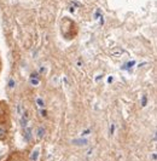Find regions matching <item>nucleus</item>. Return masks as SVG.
<instances>
[{
    "label": "nucleus",
    "instance_id": "423d86ee",
    "mask_svg": "<svg viewBox=\"0 0 157 161\" xmlns=\"http://www.w3.org/2000/svg\"><path fill=\"white\" fill-rule=\"evenodd\" d=\"M38 158H39V150H34V153L31 155V160L38 161Z\"/></svg>",
    "mask_w": 157,
    "mask_h": 161
},
{
    "label": "nucleus",
    "instance_id": "f8f14e48",
    "mask_svg": "<svg viewBox=\"0 0 157 161\" xmlns=\"http://www.w3.org/2000/svg\"><path fill=\"white\" fill-rule=\"evenodd\" d=\"M89 133H91V130H85V131L82 132V137H84V136H87V135H89Z\"/></svg>",
    "mask_w": 157,
    "mask_h": 161
},
{
    "label": "nucleus",
    "instance_id": "9b49d317",
    "mask_svg": "<svg viewBox=\"0 0 157 161\" xmlns=\"http://www.w3.org/2000/svg\"><path fill=\"white\" fill-rule=\"evenodd\" d=\"M114 132H115V125L112 124V125L110 126V133H111V135H114Z\"/></svg>",
    "mask_w": 157,
    "mask_h": 161
},
{
    "label": "nucleus",
    "instance_id": "ddd939ff",
    "mask_svg": "<svg viewBox=\"0 0 157 161\" xmlns=\"http://www.w3.org/2000/svg\"><path fill=\"white\" fill-rule=\"evenodd\" d=\"M143 107H145L146 105V96H143V103H141Z\"/></svg>",
    "mask_w": 157,
    "mask_h": 161
},
{
    "label": "nucleus",
    "instance_id": "f257e3e1",
    "mask_svg": "<svg viewBox=\"0 0 157 161\" xmlns=\"http://www.w3.org/2000/svg\"><path fill=\"white\" fill-rule=\"evenodd\" d=\"M8 136V129L4 124H0V141H4Z\"/></svg>",
    "mask_w": 157,
    "mask_h": 161
},
{
    "label": "nucleus",
    "instance_id": "6e6552de",
    "mask_svg": "<svg viewBox=\"0 0 157 161\" xmlns=\"http://www.w3.org/2000/svg\"><path fill=\"white\" fill-rule=\"evenodd\" d=\"M8 87L10 89H14L15 87V80L14 79H10V81H8Z\"/></svg>",
    "mask_w": 157,
    "mask_h": 161
},
{
    "label": "nucleus",
    "instance_id": "4468645a",
    "mask_svg": "<svg viewBox=\"0 0 157 161\" xmlns=\"http://www.w3.org/2000/svg\"><path fill=\"white\" fill-rule=\"evenodd\" d=\"M41 115H42V116H45V118L47 116V112L45 110V109H41Z\"/></svg>",
    "mask_w": 157,
    "mask_h": 161
},
{
    "label": "nucleus",
    "instance_id": "20e7f679",
    "mask_svg": "<svg viewBox=\"0 0 157 161\" xmlns=\"http://www.w3.org/2000/svg\"><path fill=\"white\" fill-rule=\"evenodd\" d=\"M45 132H46V131H45V129H44L42 126H39V127H38V130H36V138H38L39 141H41L42 138L45 137Z\"/></svg>",
    "mask_w": 157,
    "mask_h": 161
},
{
    "label": "nucleus",
    "instance_id": "1a4fd4ad",
    "mask_svg": "<svg viewBox=\"0 0 157 161\" xmlns=\"http://www.w3.org/2000/svg\"><path fill=\"white\" fill-rule=\"evenodd\" d=\"M134 63H135L134 61H132V62H128V63H127V65H125V67H123V69H127V68H131V67H133Z\"/></svg>",
    "mask_w": 157,
    "mask_h": 161
},
{
    "label": "nucleus",
    "instance_id": "39448f33",
    "mask_svg": "<svg viewBox=\"0 0 157 161\" xmlns=\"http://www.w3.org/2000/svg\"><path fill=\"white\" fill-rule=\"evenodd\" d=\"M36 104L39 105L40 108H44V107H45V102H44V99H42V98H36Z\"/></svg>",
    "mask_w": 157,
    "mask_h": 161
},
{
    "label": "nucleus",
    "instance_id": "f03ea898",
    "mask_svg": "<svg viewBox=\"0 0 157 161\" xmlns=\"http://www.w3.org/2000/svg\"><path fill=\"white\" fill-rule=\"evenodd\" d=\"M31 137H33V133H31V129L29 126H27L25 129H24V139H25V142H30L31 141Z\"/></svg>",
    "mask_w": 157,
    "mask_h": 161
},
{
    "label": "nucleus",
    "instance_id": "7ed1b4c3",
    "mask_svg": "<svg viewBox=\"0 0 157 161\" xmlns=\"http://www.w3.org/2000/svg\"><path fill=\"white\" fill-rule=\"evenodd\" d=\"M73 144L78 145V147H85V145L88 144V141L86 138H80V139H74L73 141Z\"/></svg>",
    "mask_w": 157,
    "mask_h": 161
},
{
    "label": "nucleus",
    "instance_id": "9d476101",
    "mask_svg": "<svg viewBox=\"0 0 157 161\" xmlns=\"http://www.w3.org/2000/svg\"><path fill=\"white\" fill-rule=\"evenodd\" d=\"M39 78V74L36 72H34V73H31V75H30V79H38Z\"/></svg>",
    "mask_w": 157,
    "mask_h": 161
},
{
    "label": "nucleus",
    "instance_id": "0eeeda50",
    "mask_svg": "<svg viewBox=\"0 0 157 161\" xmlns=\"http://www.w3.org/2000/svg\"><path fill=\"white\" fill-rule=\"evenodd\" d=\"M30 82H31V85H34V86H36V85H39V78L38 79H30Z\"/></svg>",
    "mask_w": 157,
    "mask_h": 161
}]
</instances>
